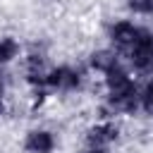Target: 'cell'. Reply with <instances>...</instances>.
I'll return each mask as SVG.
<instances>
[{"instance_id": "277c9868", "label": "cell", "mask_w": 153, "mask_h": 153, "mask_svg": "<svg viewBox=\"0 0 153 153\" xmlns=\"http://www.w3.org/2000/svg\"><path fill=\"white\" fill-rule=\"evenodd\" d=\"M141 31H143V26H139V24H134L129 19H117V22H112L108 26V38H110L115 53H124L139 38Z\"/></svg>"}, {"instance_id": "7c38bea8", "label": "cell", "mask_w": 153, "mask_h": 153, "mask_svg": "<svg viewBox=\"0 0 153 153\" xmlns=\"http://www.w3.org/2000/svg\"><path fill=\"white\" fill-rule=\"evenodd\" d=\"M79 153H110V148H108V146H93V143H86Z\"/></svg>"}, {"instance_id": "3957f363", "label": "cell", "mask_w": 153, "mask_h": 153, "mask_svg": "<svg viewBox=\"0 0 153 153\" xmlns=\"http://www.w3.org/2000/svg\"><path fill=\"white\" fill-rule=\"evenodd\" d=\"M129 65L136 72H151L153 74V31L143 26V31L139 33V38L124 50Z\"/></svg>"}, {"instance_id": "9c48e42d", "label": "cell", "mask_w": 153, "mask_h": 153, "mask_svg": "<svg viewBox=\"0 0 153 153\" xmlns=\"http://www.w3.org/2000/svg\"><path fill=\"white\" fill-rule=\"evenodd\" d=\"M139 108H141V110H143L146 115H153V74H151V79L146 81V86L141 88Z\"/></svg>"}, {"instance_id": "8fae6325", "label": "cell", "mask_w": 153, "mask_h": 153, "mask_svg": "<svg viewBox=\"0 0 153 153\" xmlns=\"http://www.w3.org/2000/svg\"><path fill=\"white\" fill-rule=\"evenodd\" d=\"M5 88H7V79L0 74V117H2L5 110H7V105H5Z\"/></svg>"}, {"instance_id": "30bf717a", "label": "cell", "mask_w": 153, "mask_h": 153, "mask_svg": "<svg viewBox=\"0 0 153 153\" xmlns=\"http://www.w3.org/2000/svg\"><path fill=\"white\" fill-rule=\"evenodd\" d=\"M127 10L139 17H153V0H127Z\"/></svg>"}, {"instance_id": "7a4b0ae2", "label": "cell", "mask_w": 153, "mask_h": 153, "mask_svg": "<svg viewBox=\"0 0 153 153\" xmlns=\"http://www.w3.org/2000/svg\"><path fill=\"white\" fill-rule=\"evenodd\" d=\"M84 86V72L74 65H57L45 72V88L48 91H62L72 93Z\"/></svg>"}, {"instance_id": "5b68a950", "label": "cell", "mask_w": 153, "mask_h": 153, "mask_svg": "<svg viewBox=\"0 0 153 153\" xmlns=\"http://www.w3.org/2000/svg\"><path fill=\"white\" fill-rule=\"evenodd\" d=\"M120 139V124L115 120H100L86 129V143L93 146H112Z\"/></svg>"}, {"instance_id": "52a82bcc", "label": "cell", "mask_w": 153, "mask_h": 153, "mask_svg": "<svg viewBox=\"0 0 153 153\" xmlns=\"http://www.w3.org/2000/svg\"><path fill=\"white\" fill-rule=\"evenodd\" d=\"M115 62H120V55L115 53V50H96V53H91V57H88V65H91V69H96V72H105V69H110Z\"/></svg>"}, {"instance_id": "6da1fadb", "label": "cell", "mask_w": 153, "mask_h": 153, "mask_svg": "<svg viewBox=\"0 0 153 153\" xmlns=\"http://www.w3.org/2000/svg\"><path fill=\"white\" fill-rule=\"evenodd\" d=\"M105 81V110L110 115H129L139 110L141 88L131 79L129 69L122 62H115L110 69L103 72Z\"/></svg>"}, {"instance_id": "8992f818", "label": "cell", "mask_w": 153, "mask_h": 153, "mask_svg": "<svg viewBox=\"0 0 153 153\" xmlns=\"http://www.w3.org/2000/svg\"><path fill=\"white\" fill-rule=\"evenodd\" d=\"M22 146H24L26 153H53V151L57 148V136H55L50 129L38 127V129L26 131Z\"/></svg>"}, {"instance_id": "ba28073f", "label": "cell", "mask_w": 153, "mask_h": 153, "mask_svg": "<svg viewBox=\"0 0 153 153\" xmlns=\"http://www.w3.org/2000/svg\"><path fill=\"white\" fill-rule=\"evenodd\" d=\"M19 55V43L14 38H0V67L10 65Z\"/></svg>"}]
</instances>
